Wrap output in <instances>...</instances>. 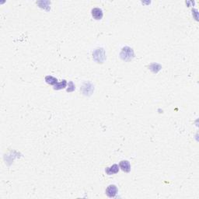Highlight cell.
<instances>
[{
    "instance_id": "obj_1",
    "label": "cell",
    "mask_w": 199,
    "mask_h": 199,
    "mask_svg": "<svg viewBox=\"0 0 199 199\" xmlns=\"http://www.w3.org/2000/svg\"><path fill=\"white\" fill-rule=\"evenodd\" d=\"M121 58H122L124 61H131L132 58H134V51L131 48L129 47H125L123 48L122 51H121V54H120Z\"/></svg>"
},
{
    "instance_id": "obj_3",
    "label": "cell",
    "mask_w": 199,
    "mask_h": 199,
    "mask_svg": "<svg viewBox=\"0 0 199 199\" xmlns=\"http://www.w3.org/2000/svg\"><path fill=\"white\" fill-rule=\"evenodd\" d=\"M105 192H106V194L109 197H114L117 194V188L115 185L111 184V185H109L107 188Z\"/></svg>"
},
{
    "instance_id": "obj_8",
    "label": "cell",
    "mask_w": 199,
    "mask_h": 199,
    "mask_svg": "<svg viewBox=\"0 0 199 199\" xmlns=\"http://www.w3.org/2000/svg\"><path fill=\"white\" fill-rule=\"evenodd\" d=\"M66 85H67V82H66V80L64 79L62 80L61 82H57L54 86V89H57V90H58V89H62L66 87Z\"/></svg>"
},
{
    "instance_id": "obj_9",
    "label": "cell",
    "mask_w": 199,
    "mask_h": 199,
    "mask_svg": "<svg viewBox=\"0 0 199 199\" xmlns=\"http://www.w3.org/2000/svg\"><path fill=\"white\" fill-rule=\"evenodd\" d=\"M45 81H46L47 83L50 84V85H55L57 82H58V79L54 77L51 76H47L45 77Z\"/></svg>"
},
{
    "instance_id": "obj_7",
    "label": "cell",
    "mask_w": 199,
    "mask_h": 199,
    "mask_svg": "<svg viewBox=\"0 0 199 199\" xmlns=\"http://www.w3.org/2000/svg\"><path fill=\"white\" fill-rule=\"evenodd\" d=\"M118 171H119V166L117 164H113L110 167H107L105 169V172L107 175L115 174V173H118Z\"/></svg>"
},
{
    "instance_id": "obj_6",
    "label": "cell",
    "mask_w": 199,
    "mask_h": 199,
    "mask_svg": "<svg viewBox=\"0 0 199 199\" xmlns=\"http://www.w3.org/2000/svg\"><path fill=\"white\" fill-rule=\"evenodd\" d=\"M119 167L125 173H129L131 171L130 163L128 160H122L119 163Z\"/></svg>"
},
{
    "instance_id": "obj_5",
    "label": "cell",
    "mask_w": 199,
    "mask_h": 199,
    "mask_svg": "<svg viewBox=\"0 0 199 199\" xmlns=\"http://www.w3.org/2000/svg\"><path fill=\"white\" fill-rule=\"evenodd\" d=\"M93 86L89 82H86L82 87V92L84 95H90L93 93Z\"/></svg>"
},
{
    "instance_id": "obj_10",
    "label": "cell",
    "mask_w": 199,
    "mask_h": 199,
    "mask_svg": "<svg viewBox=\"0 0 199 199\" xmlns=\"http://www.w3.org/2000/svg\"><path fill=\"white\" fill-rule=\"evenodd\" d=\"M69 88H68V89H67V92H73V90L75 89V88H76V87H75V85L73 84V82H69Z\"/></svg>"
},
{
    "instance_id": "obj_4",
    "label": "cell",
    "mask_w": 199,
    "mask_h": 199,
    "mask_svg": "<svg viewBox=\"0 0 199 199\" xmlns=\"http://www.w3.org/2000/svg\"><path fill=\"white\" fill-rule=\"evenodd\" d=\"M91 13L93 18L97 20H101V19L103 18V15H104V14H103L102 9H101V8H93V9H92Z\"/></svg>"
},
{
    "instance_id": "obj_2",
    "label": "cell",
    "mask_w": 199,
    "mask_h": 199,
    "mask_svg": "<svg viewBox=\"0 0 199 199\" xmlns=\"http://www.w3.org/2000/svg\"><path fill=\"white\" fill-rule=\"evenodd\" d=\"M93 58L98 63H102L105 59V54H104V50L103 48H98L93 53Z\"/></svg>"
}]
</instances>
